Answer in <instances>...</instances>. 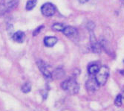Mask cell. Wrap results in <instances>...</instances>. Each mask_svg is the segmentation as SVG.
I'll use <instances>...</instances> for the list:
<instances>
[{"instance_id":"ba28073f","label":"cell","mask_w":124,"mask_h":111,"mask_svg":"<svg viewBox=\"0 0 124 111\" xmlns=\"http://www.w3.org/2000/svg\"><path fill=\"white\" fill-rule=\"evenodd\" d=\"M100 87V84L97 81L95 77H92L88 79L85 83V88L88 91L90 92H95Z\"/></svg>"},{"instance_id":"e0dca14e","label":"cell","mask_w":124,"mask_h":111,"mask_svg":"<svg viewBox=\"0 0 124 111\" xmlns=\"http://www.w3.org/2000/svg\"><path fill=\"white\" fill-rule=\"evenodd\" d=\"M43 28H44V26H39L38 28H37L34 31H33V36H37V35H38V34H39V33L41 31V30H42Z\"/></svg>"},{"instance_id":"ac0fdd59","label":"cell","mask_w":124,"mask_h":111,"mask_svg":"<svg viewBox=\"0 0 124 111\" xmlns=\"http://www.w3.org/2000/svg\"><path fill=\"white\" fill-rule=\"evenodd\" d=\"M87 28L89 30V31H93L94 28V24L92 23V22H88L87 26H86Z\"/></svg>"},{"instance_id":"9c48e42d","label":"cell","mask_w":124,"mask_h":111,"mask_svg":"<svg viewBox=\"0 0 124 111\" xmlns=\"http://www.w3.org/2000/svg\"><path fill=\"white\" fill-rule=\"evenodd\" d=\"M57 40H58L56 37H46L44 39V44L48 47H52L57 43Z\"/></svg>"},{"instance_id":"5b68a950","label":"cell","mask_w":124,"mask_h":111,"mask_svg":"<svg viewBox=\"0 0 124 111\" xmlns=\"http://www.w3.org/2000/svg\"><path fill=\"white\" fill-rule=\"evenodd\" d=\"M90 43H91V49L94 53H100L102 46L100 43L98 42L93 33V31H90Z\"/></svg>"},{"instance_id":"d6986e66","label":"cell","mask_w":124,"mask_h":111,"mask_svg":"<svg viewBox=\"0 0 124 111\" xmlns=\"http://www.w3.org/2000/svg\"><path fill=\"white\" fill-rule=\"evenodd\" d=\"M121 96H122V104L124 105V92L121 94Z\"/></svg>"},{"instance_id":"52a82bcc","label":"cell","mask_w":124,"mask_h":111,"mask_svg":"<svg viewBox=\"0 0 124 111\" xmlns=\"http://www.w3.org/2000/svg\"><path fill=\"white\" fill-rule=\"evenodd\" d=\"M41 12L46 17H51L56 12V8L52 3H45L41 8Z\"/></svg>"},{"instance_id":"6da1fadb","label":"cell","mask_w":124,"mask_h":111,"mask_svg":"<svg viewBox=\"0 0 124 111\" xmlns=\"http://www.w3.org/2000/svg\"><path fill=\"white\" fill-rule=\"evenodd\" d=\"M61 87L63 90L71 95L77 94L80 90V86H79L78 83L74 78H72V77L65 80L61 84Z\"/></svg>"},{"instance_id":"44dd1931","label":"cell","mask_w":124,"mask_h":111,"mask_svg":"<svg viewBox=\"0 0 124 111\" xmlns=\"http://www.w3.org/2000/svg\"><path fill=\"white\" fill-rule=\"evenodd\" d=\"M120 72V74H121L122 75H123V76H124V69H123V70H121Z\"/></svg>"},{"instance_id":"ffe728a7","label":"cell","mask_w":124,"mask_h":111,"mask_svg":"<svg viewBox=\"0 0 124 111\" xmlns=\"http://www.w3.org/2000/svg\"><path fill=\"white\" fill-rule=\"evenodd\" d=\"M88 1V0H79V2H80V3L81 4H84L85 2H87Z\"/></svg>"},{"instance_id":"277c9868","label":"cell","mask_w":124,"mask_h":111,"mask_svg":"<svg viewBox=\"0 0 124 111\" xmlns=\"http://www.w3.org/2000/svg\"><path fill=\"white\" fill-rule=\"evenodd\" d=\"M37 63V66H38L40 72L42 73L44 77H46L47 79H51L52 78V72L50 71L48 64L41 60H38Z\"/></svg>"},{"instance_id":"7c38bea8","label":"cell","mask_w":124,"mask_h":111,"mask_svg":"<svg viewBox=\"0 0 124 111\" xmlns=\"http://www.w3.org/2000/svg\"><path fill=\"white\" fill-rule=\"evenodd\" d=\"M99 69H100V67L98 66V65H97V64H92V65H90L88 66V73L90 75H95L98 72Z\"/></svg>"},{"instance_id":"30bf717a","label":"cell","mask_w":124,"mask_h":111,"mask_svg":"<svg viewBox=\"0 0 124 111\" xmlns=\"http://www.w3.org/2000/svg\"><path fill=\"white\" fill-rule=\"evenodd\" d=\"M25 37V34L24 32H22L21 31H19L17 32H16L15 34L13 35V40L19 43H21L24 41Z\"/></svg>"},{"instance_id":"7a4b0ae2","label":"cell","mask_w":124,"mask_h":111,"mask_svg":"<svg viewBox=\"0 0 124 111\" xmlns=\"http://www.w3.org/2000/svg\"><path fill=\"white\" fill-rule=\"evenodd\" d=\"M19 4V0H0V17L14 9Z\"/></svg>"},{"instance_id":"9a60e30c","label":"cell","mask_w":124,"mask_h":111,"mask_svg":"<svg viewBox=\"0 0 124 111\" xmlns=\"http://www.w3.org/2000/svg\"><path fill=\"white\" fill-rule=\"evenodd\" d=\"M31 85L30 83H25L23 86H22V91L25 93H28L31 91Z\"/></svg>"},{"instance_id":"5bb4252c","label":"cell","mask_w":124,"mask_h":111,"mask_svg":"<svg viewBox=\"0 0 124 111\" xmlns=\"http://www.w3.org/2000/svg\"><path fill=\"white\" fill-rule=\"evenodd\" d=\"M65 26L62 23H54L52 26V29L55 31H63Z\"/></svg>"},{"instance_id":"3957f363","label":"cell","mask_w":124,"mask_h":111,"mask_svg":"<svg viewBox=\"0 0 124 111\" xmlns=\"http://www.w3.org/2000/svg\"><path fill=\"white\" fill-rule=\"evenodd\" d=\"M109 76V69L107 66H102L100 67L98 72L95 75V78L100 86H103Z\"/></svg>"},{"instance_id":"8992f818","label":"cell","mask_w":124,"mask_h":111,"mask_svg":"<svg viewBox=\"0 0 124 111\" xmlns=\"http://www.w3.org/2000/svg\"><path fill=\"white\" fill-rule=\"evenodd\" d=\"M62 32L66 37H68L69 39H71L72 40H77L79 38L78 31L74 27L65 26V29L63 30Z\"/></svg>"},{"instance_id":"4fadbf2b","label":"cell","mask_w":124,"mask_h":111,"mask_svg":"<svg viewBox=\"0 0 124 111\" xmlns=\"http://www.w3.org/2000/svg\"><path fill=\"white\" fill-rule=\"evenodd\" d=\"M37 0H28L26 3V10H32L33 8H34L36 5H37Z\"/></svg>"},{"instance_id":"8fae6325","label":"cell","mask_w":124,"mask_h":111,"mask_svg":"<svg viewBox=\"0 0 124 111\" xmlns=\"http://www.w3.org/2000/svg\"><path fill=\"white\" fill-rule=\"evenodd\" d=\"M64 75H65V72L63 71V69L58 68V69H56L52 72V78L54 77V78H56V79H59V78L62 77Z\"/></svg>"},{"instance_id":"2e32d148","label":"cell","mask_w":124,"mask_h":111,"mask_svg":"<svg viewBox=\"0 0 124 111\" xmlns=\"http://www.w3.org/2000/svg\"><path fill=\"white\" fill-rule=\"evenodd\" d=\"M115 104L117 107H120L122 105V96H121V94L118 95L116 97L115 101Z\"/></svg>"},{"instance_id":"7402d4cb","label":"cell","mask_w":124,"mask_h":111,"mask_svg":"<svg viewBox=\"0 0 124 111\" xmlns=\"http://www.w3.org/2000/svg\"><path fill=\"white\" fill-rule=\"evenodd\" d=\"M121 1H122V2H123V1H124V0H121Z\"/></svg>"}]
</instances>
